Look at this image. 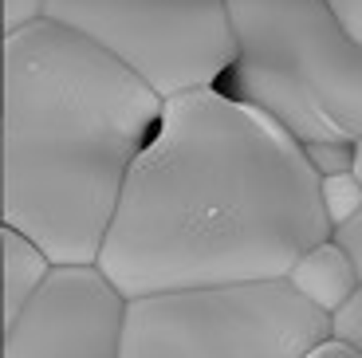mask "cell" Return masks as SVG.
Instances as JSON below:
<instances>
[{
  "label": "cell",
  "instance_id": "cell-9",
  "mask_svg": "<svg viewBox=\"0 0 362 358\" xmlns=\"http://www.w3.org/2000/svg\"><path fill=\"white\" fill-rule=\"evenodd\" d=\"M319 201H323V216L331 229L346 224L362 209V185L354 173H339V178H319Z\"/></svg>",
  "mask_w": 362,
  "mask_h": 358
},
{
  "label": "cell",
  "instance_id": "cell-10",
  "mask_svg": "<svg viewBox=\"0 0 362 358\" xmlns=\"http://www.w3.org/2000/svg\"><path fill=\"white\" fill-rule=\"evenodd\" d=\"M303 158L315 170V178H339L354 170V142H308Z\"/></svg>",
  "mask_w": 362,
  "mask_h": 358
},
{
  "label": "cell",
  "instance_id": "cell-5",
  "mask_svg": "<svg viewBox=\"0 0 362 358\" xmlns=\"http://www.w3.org/2000/svg\"><path fill=\"white\" fill-rule=\"evenodd\" d=\"M44 20L99 44L162 103L209 91L236 63L225 0H44Z\"/></svg>",
  "mask_w": 362,
  "mask_h": 358
},
{
  "label": "cell",
  "instance_id": "cell-1",
  "mask_svg": "<svg viewBox=\"0 0 362 358\" xmlns=\"http://www.w3.org/2000/svg\"><path fill=\"white\" fill-rule=\"evenodd\" d=\"M323 241L331 224L303 146L264 110L209 87L162 103L95 264L122 299H142L288 279Z\"/></svg>",
  "mask_w": 362,
  "mask_h": 358
},
{
  "label": "cell",
  "instance_id": "cell-11",
  "mask_svg": "<svg viewBox=\"0 0 362 358\" xmlns=\"http://www.w3.org/2000/svg\"><path fill=\"white\" fill-rule=\"evenodd\" d=\"M331 339L346 342V347H354L362 354V287L331 315Z\"/></svg>",
  "mask_w": 362,
  "mask_h": 358
},
{
  "label": "cell",
  "instance_id": "cell-7",
  "mask_svg": "<svg viewBox=\"0 0 362 358\" xmlns=\"http://www.w3.org/2000/svg\"><path fill=\"white\" fill-rule=\"evenodd\" d=\"M288 284L323 315H335L339 307L358 291V279H354L351 260H346L331 241H323V244H315V248L303 252V256L291 264Z\"/></svg>",
  "mask_w": 362,
  "mask_h": 358
},
{
  "label": "cell",
  "instance_id": "cell-14",
  "mask_svg": "<svg viewBox=\"0 0 362 358\" xmlns=\"http://www.w3.org/2000/svg\"><path fill=\"white\" fill-rule=\"evenodd\" d=\"M0 8H4V32H16L44 16V0H0Z\"/></svg>",
  "mask_w": 362,
  "mask_h": 358
},
{
  "label": "cell",
  "instance_id": "cell-17",
  "mask_svg": "<svg viewBox=\"0 0 362 358\" xmlns=\"http://www.w3.org/2000/svg\"><path fill=\"white\" fill-rule=\"evenodd\" d=\"M4 36L8 32H4V8H0V79H4Z\"/></svg>",
  "mask_w": 362,
  "mask_h": 358
},
{
  "label": "cell",
  "instance_id": "cell-16",
  "mask_svg": "<svg viewBox=\"0 0 362 358\" xmlns=\"http://www.w3.org/2000/svg\"><path fill=\"white\" fill-rule=\"evenodd\" d=\"M354 178H358V185H362V138H358V142H354Z\"/></svg>",
  "mask_w": 362,
  "mask_h": 358
},
{
  "label": "cell",
  "instance_id": "cell-12",
  "mask_svg": "<svg viewBox=\"0 0 362 358\" xmlns=\"http://www.w3.org/2000/svg\"><path fill=\"white\" fill-rule=\"evenodd\" d=\"M331 244H335V248L343 252L346 260H351L354 279H358V287H362V209H358V213H354L346 224L331 229Z\"/></svg>",
  "mask_w": 362,
  "mask_h": 358
},
{
  "label": "cell",
  "instance_id": "cell-6",
  "mask_svg": "<svg viewBox=\"0 0 362 358\" xmlns=\"http://www.w3.org/2000/svg\"><path fill=\"white\" fill-rule=\"evenodd\" d=\"M127 299L99 264L52 268L4 327V358H118Z\"/></svg>",
  "mask_w": 362,
  "mask_h": 358
},
{
  "label": "cell",
  "instance_id": "cell-3",
  "mask_svg": "<svg viewBox=\"0 0 362 358\" xmlns=\"http://www.w3.org/2000/svg\"><path fill=\"white\" fill-rule=\"evenodd\" d=\"M236 40L233 99L299 146L362 138V47L323 0H225Z\"/></svg>",
  "mask_w": 362,
  "mask_h": 358
},
{
  "label": "cell",
  "instance_id": "cell-18",
  "mask_svg": "<svg viewBox=\"0 0 362 358\" xmlns=\"http://www.w3.org/2000/svg\"><path fill=\"white\" fill-rule=\"evenodd\" d=\"M0 358H4V319H0Z\"/></svg>",
  "mask_w": 362,
  "mask_h": 358
},
{
  "label": "cell",
  "instance_id": "cell-15",
  "mask_svg": "<svg viewBox=\"0 0 362 358\" xmlns=\"http://www.w3.org/2000/svg\"><path fill=\"white\" fill-rule=\"evenodd\" d=\"M303 358H362V354L354 347H346V342H339V339H323V342H315Z\"/></svg>",
  "mask_w": 362,
  "mask_h": 358
},
{
  "label": "cell",
  "instance_id": "cell-8",
  "mask_svg": "<svg viewBox=\"0 0 362 358\" xmlns=\"http://www.w3.org/2000/svg\"><path fill=\"white\" fill-rule=\"evenodd\" d=\"M47 272H52V260L16 229L0 224V319H4V327L44 287Z\"/></svg>",
  "mask_w": 362,
  "mask_h": 358
},
{
  "label": "cell",
  "instance_id": "cell-13",
  "mask_svg": "<svg viewBox=\"0 0 362 358\" xmlns=\"http://www.w3.org/2000/svg\"><path fill=\"white\" fill-rule=\"evenodd\" d=\"M323 4L339 20V28L362 47V0H323Z\"/></svg>",
  "mask_w": 362,
  "mask_h": 358
},
{
  "label": "cell",
  "instance_id": "cell-2",
  "mask_svg": "<svg viewBox=\"0 0 362 358\" xmlns=\"http://www.w3.org/2000/svg\"><path fill=\"white\" fill-rule=\"evenodd\" d=\"M162 99L99 44L52 20L4 36L0 224L52 268L95 264Z\"/></svg>",
  "mask_w": 362,
  "mask_h": 358
},
{
  "label": "cell",
  "instance_id": "cell-4",
  "mask_svg": "<svg viewBox=\"0 0 362 358\" xmlns=\"http://www.w3.org/2000/svg\"><path fill=\"white\" fill-rule=\"evenodd\" d=\"M323 339L331 315L264 279L127 299L118 358H303Z\"/></svg>",
  "mask_w": 362,
  "mask_h": 358
}]
</instances>
